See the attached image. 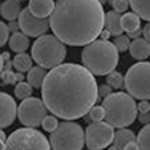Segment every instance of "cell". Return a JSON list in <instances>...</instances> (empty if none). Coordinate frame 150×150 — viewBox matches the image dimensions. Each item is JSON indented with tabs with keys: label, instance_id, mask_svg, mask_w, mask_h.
I'll use <instances>...</instances> for the list:
<instances>
[{
	"label": "cell",
	"instance_id": "1",
	"mask_svg": "<svg viewBox=\"0 0 150 150\" xmlns=\"http://www.w3.org/2000/svg\"><path fill=\"white\" fill-rule=\"evenodd\" d=\"M42 101L54 117L72 121L90 113L99 101V86L85 66L61 64L48 72L42 88Z\"/></svg>",
	"mask_w": 150,
	"mask_h": 150
},
{
	"label": "cell",
	"instance_id": "2",
	"mask_svg": "<svg viewBox=\"0 0 150 150\" xmlns=\"http://www.w3.org/2000/svg\"><path fill=\"white\" fill-rule=\"evenodd\" d=\"M50 24L62 43L88 46L105 29V11L98 0H58Z\"/></svg>",
	"mask_w": 150,
	"mask_h": 150
},
{
	"label": "cell",
	"instance_id": "3",
	"mask_svg": "<svg viewBox=\"0 0 150 150\" xmlns=\"http://www.w3.org/2000/svg\"><path fill=\"white\" fill-rule=\"evenodd\" d=\"M118 50L112 42L96 40L81 51V64L93 75H109L118 64Z\"/></svg>",
	"mask_w": 150,
	"mask_h": 150
},
{
	"label": "cell",
	"instance_id": "4",
	"mask_svg": "<svg viewBox=\"0 0 150 150\" xmlns=\"http://www.w3.org/2000/svg\"><path fill=\"white\" fill-rule=\"evenodd\" d=\"M102 107L105 110V123L113 128H126L137 118V104L128 93L118 91L104 99Z\"/></svg>",
	"mask_w": 150,
	"mask_h": 150
},
{
	"label": "cell",
	"instance_id": "5",
	"mask_svg": "<svg viewBox=\"0 0 150 150\" xmlns=\"http://www.w3.org/2000/svg\"><path fill=\"white\" fill-rule=\"evenodd\" d=\"M32 59L37 62V66L43 67L46 70H53L64 64L66 59V43L59 40L56 35H43L37 38L32 45Z\"/></svg>",
	"mask_w": 150,
	"mask_h": 150
},
{
	"label": "cell",
	"instance_id": "6",
	"mask_svg": "<svg viewBox=\"0 0 150 150\" xmlns=\"http://www.w3.org/2000/svg\"><path fill=\"white\" fill-rule=\"evenodd\" d=\"M53 150H81L86 145L83 128L75 121H62L59 128L50 136Z\"/></svg>",
	"mask_w": 150,
	"mask_h": 150
},
{
	"label": "cell",
	"instance_id": "7",
	"mask_svg": "<svg viewBox=\"0 0 150 150\" xmlns=\"http://www.w3.org/2000/svg\"><path fill=\"white\" fill-rule=\"evenodd\" d=\"M125 88L128 94L139 101L150 99V62H137L125 75Z\"/></svg>",
	"mask_w": 150,
	"mask_h": 150
},
{
	"label": "cell",
	"instance_id": "8",
	"mask_svg": "<svg viewBox=\"0 0 150 150\" xmlns=\"http://www.w3.org/2000/svg\"><path fill=\"white\" fill-rule=\"evenodd\" d=\"M5 150H53L43 133L34 128H19L8 136Z\"/></svg>",
	"mask_w": 150,
	"mask_h": 150
},
{
	"label": "cell",
	"instance_id": "9",
	"mask_svg": "<svg viewBox=\"0 0 150 150\" xmlns=\"http://www.w3.org/2000/svg\"><path fill=\"white\" fill-rule=\"evenodd\" d=\"M48 109L45 102L38 98H29L26 101H21L18 109V120L21 121L24 128H38L43 125V120L48 117Z\"/></svg>",
	"mask_w": 150,
	"mask_h": 150
},
{
	"label": "cell",
	"instance_id": "10",
	"mask_svg": "<svg viewBox=\"0 0 150 150\" xmlns=\"http://www.w3.org/2000/svg\"><path fill=\"white\" fill-rule=\"evenodd\" d=\"M115 133L113 126H110L105 121L101 123H90L85 131L86 136V147L90 150H104L113 144L115 139Z\"/></svg>",
	"mask_w": 150,
	"mask_h": 150
},
{
	"label": "cell",
	"instance_id": "11",
	"mask_svg": "<svg viewBox=\"0 0 150 150\" xmlns=\"http://www.w3.org/2000/svg\"><path fill=\"white\" fill-rule=\"evenodd\" d=\"M18 23H19V27H21L23 34H26L27 37H35V38H40L43 35H46V30L51 27L50 19H42V18L34 16L29 8L23 10Z\"/></svg>",
	"mask_w": 150,
	"mask_h": 150
},
{
	"label": "cell",
	"instance_id": "12",
	"mask_svg": "<svg viewBox=\"0 0 150 150\" xmlns=\"http://www.w3.org/2000/svg\"><path fill=\"white\" fill-rule=\"evenodd\" d=\"M18 109L19 107L16 105L15 99L10 94H6V93L0 94V115H2L0 117V125H2V128L13 125V121L18 117Z\"/></svg>",
	"mask_w": 150,
	"mask_h": 150
},
{
	"label": "cell",
	"instance_id": "13",
	"mask_svg": "<svg viewBox=\"0 0 150 150\" xmlns=\"http://www.w3.org/2000/svg\"><path fill=\"white\" fill-rule=\"evenodd\" d=\"M30 13L37 18L42 19H48L51 18L53 11L56 8V0H29V6Z\"/></svg>",
	"mask_w": 150,
	"mask_h": 150
},
{
	"label": "cell",
	"instance_id": "14",
	"mask_svg": "<svg viewBox=\"0 0 150 150\" xmlns=\"http://www.w3.org/2000/svg\"><path fill=\"white\" fill-rule=\"evenodd\" d=\"M23 6H21L19 0H5L0 6V13H2V18L6 19L8 23H13V21L19 19L21 13H23Z\"/></svg>",
	"mask_w": 150,
	"mask_h": 150
},
{
	"label": "cell",
	"instance_id": "15",
	"mask_svg": "<svg viewBox=\"0 0 150 150\" xmlns=\"http://www.w3.org/2000/svg\"><path fill=\"white\" fill-rule=\"evenodd\" d=\"M129 54L139 62H145V59L150 56V42H147L144 37L133 40L129 46Z\"/></svg>",
	"mask_w": 150,
	"mask_h": 150
},
{
	"label": "cell",
	"instance_id": "16",
	"mask_svg": "<svg viewBox=\"0 0 150 150\" xmlns=\"http://www.w3.org/2000/svg\"><path fill=\"white\" fill-rule=\"evenodd\" d=\"M136 141H137V136L134 134V131L121 128L115 133V139H113V144L110 147H113L115 150H125L131 142H136Z\"/></svg>",
	"mask_w": 150,
	"mask_h": 150
},
{
	"label": "cell",
	"instance_id": "17",
	"mask_svg": "<svg viewBox=\"0 0 150 150\" xmlns=\"http://www.w3.org/2000/svg\"><path fill=\"white\" fill-rule=\"evenodd\" d=\"M105 29L110 32V35L113 37H120L123 35V27H121V16L118 13H115L113 10L105 13Z\"/></svg>",
	"mask_w": 150,
	"mask_h": 150
},
{
	"label": "cell",
	"instance_id": "18",
	"mask_svg": "<svg viewBox=\"0 0 150 150\" xmlns=\"http://www.w3.org/2000/svg\"><path fill=\"white\" fill-rule=\"evenodd\" d=\"M48 77V72L46 69L40 66H35L30 69V72L27 74V83L30 85L32 88H43V83Z\"/></svg>",
	"mask_w": 150,
	"mask_h": 150
},
{
	"label": "cell",
	"instance_id": "19",
	"mask_svg": "<svg viewBox=\"0 0 150 150\" xmlns=\"http://www.w3.org/2000/svg\"><path fill=\"white\" fill-rule=\"evenodd\" d=\"M8 45H10V48H11V51L21 54V53H24L29 48V37H27L26 34H23V32L11 34V38H10Z\"/></svg>",
	"mask_w": 150,
	"mask_h": 150
},
{
	"label": "cell",
	"instance_id": "20",
	"mask_svg": "<svg viewBox=\"0 0 150 150\" xmlns=\"http://www.w3.org/2000/svg\"><path fill=\"white\" fill-rule=\"evenodd\" d=\"M121 27H123V30L126 34L139 30L141 29V18L136 15L134 11L125 13V15H121Z\"/></svg>",
	"mask_w": 150,
	"mask_h": 150
},
{
	"label": "cell",
	"instance_id": "21",
	"mask_svg": "<svg viewBox=\"0 0 150 150\" xmlns=\"http://www.w3.org/2000/svg\"><path fill=\"white\" fill-rule=\"evenodd\" d=\"M129 5L141 19L150 23V0H129Z\"/></svg>",
	"mask_w": 150,
	"mask_h": 150
},
{
	"label": "cell",
	"instance_id": "22",
	"mask_svg": "<svg viewBox=\"0 0 150 150\" xmlns=\"http://www.w3.org/2000/svg\"><path fill=\"white\" fill-rule=\"evenodd\" d=\"M32 61H34L32 56L26 54V53H21V54L15 56V59H13V67L16 69L18 74H24V72L29 74L30 69H32Z\"/></svg>",
	"mask_w": 150,
	"mask_h": 150
},
{
	"label": "cell",
	"instance_id": "23",
	"mask_svg": "<svg viewBox=\"0 0 150 150\" xmlns=\"http://www.w3.org/2000/svg\"><path fill=\"white\" fill-rule=\"evenodd\" d=\"M32 90H34V88H32L27 81L18 83L15 86V96L18 99H21V101H26V99L32 98Z\"/></svg>",
	"mask_w": 150,
	"mask_h": 150
},
{
	"label": "cell",
	"instance_id": "24",
	"mask_svg": "<svg viewBox=\"0 0 150 150\" xmlns=\"http://www.w3.org/2000/svg\"><path fill=\"white\" fill-rule=\"evenodd\" d=\"M137 144L141 150H150V125L144 126L137 134Z\"/></svg>",
	"mask_w": 150,
	"mask_h": 150
},
{
	"label": "cell",
	"instance_id": "25",
	"mask_svg": "<svg viewBox=\"0 0 150 150\" xmlns=\"http://www.w3.org/2000/svg\"><path fill=\"white\" fill-rule=\"evenodd\" d=\"M86 121L90 120L91 123H101V121H105V110L102 105H94L93 109L90 110L88 117H85Z\"/></svg>",
	"mask_w": 150,
	"mask_h": 150
},
{
	"label": "cell",
	"instance_id": "26",
	"mask_svg": "<svg viewBox=\"0 0 150 150\" xmlns=\"http://www.w3.org/2000/svg\"><path fill=\"white\" fill-rule=\"evenodd\" d=\"M105 80H107V85H109L110 88H113V90H120V88L125 86V77L120 72H117V70L107 75Z\"/></svg>",
	"mask_w": 150,
	"mask_h": 150
},
{
	"label": "cell",
	"instance_id": "27",
	"mask_svg": "<svg viewBox=\"0 0 150 150\" xmlns=\"http://www.w3.org/2000/svg\"><path fill=\"white\" fill-rule=\"evenodd\" d=\"M59 121H58V117H54V115H48L46 118L43 120V129L45 131H48V133H54L56 129L59 128Z\"/></svg>",
	"mask_w": 150,
	"mask_h": 150
},
{
	"label": "cell",
	"instance_id": "28",
	"mask_svg": "<svg viewBox=\"0 0 150 150\" xmlns=\"http://www.w3.org/2000/svg\"><path fill=\"white\" fill-rule=\"evenodd\" d=\"M113 45L118 51H129V46H131V38L128 35H120V37H115L113 40Z\"/></svg>",
	"mask_w": 150,
	"mask_h": 150
},
{
	"label": "cell",
	"instance_id": "29",
	"mask_svg": "<svg viewBox=\"0 0 150 150\" xmlns=\"http://www.w3.org/2000/svg\"><path fill=\"white\" fill-rule=\"evenodd\" d=\"M112 5V10L115 13H118V15H121V13H128V6L129 5V0H113V3H110Z\"/></svg>",
	"mask_w": 150,
	"mask_h": 150
},
{
	"label": "cell",
	"instance_id": "30",
	"mask_svg": "<svg viewBox=\"0 0 150 150\" xmlns=\"http://www.w3.org/2000/svg\"><path fill=\"white\" fill-rule=\"evenodd\" d=\"M10 34H11V30H10V27H8V24H5V23H0V45H6L10 42Z\"/></svg>",
	"mask_w": 150,
	"mask_h": 150
},
{
	"label": "cell",
	"instance_id": "31",
	"mask_svg": "<svg viewBox=\"0 0 150 150\" xmlns=\"http://www.w3.org/2000/svg\"><path fill=\"white\" fill-rule=\"evenodd\" d=\"M2 83H3V85H13V83L18 85V81H16V74L11 72V70H8V72H2Z\"/></svg>",
	"mask_w": 150,
	"mask_h": 150
},
{
	"label": "cell",
	"instance_id": "32",
	"mask_svg": "<svg viewBox=\"0 0 150 150\" xmlns=\"http://www.w3.org/2000/svg\"><path fill=\"white\" fill-rule=\"evenodd\" d=\"M11 67H13V62L10 59V54L8 53H2V72H8V70H11Z\"/></svg>",
	"mask_w": 150,
	"mask_h": 150
},
{
	"label": "cell",
	"instance_id": "33",
	"mask_svg": "<svg viewBox=\"0 0 150 150\" xmlns=\"http://www.w3.org/2000/svg\"><path fill=\"white\" fill-rule=\"evenodd\" d=\"M113 94V88H110L109 85H102V86H99V99H107L109 96Z\"/></svg>",
	"mask_w": 150,
	"mask_h": 150
},
{
	"label": "cell",
	"instance_id": "34",
	"mask_svg": "<svg viewBox=\"0 0 150 150\" xmlns=\"http://www.w3.org/2000/svg\"><path fill=\"white\" fill-rule=\"evenodd\" d=\"M139 113H150V102L149 101H141L137 104Z\"/></svg>",
	"mask_w": 150,
	"mask_h": 150
},
{
	"label": "cell",
	"instance_id": "35",
	"mask_svg": "<svg viewBox=\"0 0 150 150\" xmlns=\"http://www.w3.org/2000/svg\"><path fill=\"white\" fill-rule=\"evenodd\" d=\"M139 121L144 123V126L150 125V113H141V115H139Z\"/></svg>",
	"mask_w": 150,
	"mask_h": 150
},
{
	"label": "cell",
	"instance_id": "36",
	"mask_svg": "<svg viewBox=\"0 0 150 150\" xmlns=\"http://www.w3.org/2000/svg\"><path fill=\"white\" fill-rule=\"evenodd\" d=\"M144 38L147 42H150V23H147L145 27H144Z\"/></svg>",
	"mask_w": 150,
	"mask_h": 150
},
{
	"label": "cell",
	"instance_id": "37",
	"mask_svg": "<svg viewBox=\"0 0 150 150\" xmlns=\"http://www.w3.org/2000/svg\"><path fill=\"white\" fill-rule=\"evenodd\" d=\"M109 37H110V32L107 30V29H104L101 32V35H99V40H105V42H109Z\"/></svg>",
	"mask_w": 150,
	"mask_h": 150
},
{
	"label": "cell",
	"instance_id": "38",
	"mask_svg": "<svg viewBox=\"0 0 150 150\" xmlns=\"http://www.w3.org/2000/svg\"><path fill=\"white\" fill-rule=\"evenodd\" d=\"M125 150H141V149H139V144H137V141H136V142H131Z\"/></svg>",
	"mask_w": 150,
	"mask_h": 150
},
{
	"label": "cell",
	"instance_id": "39",
	"mask_svg": "<svg viewBox=\"0 0 150 150\" xmlns=\"http://www.w3.org/2000/svg\"><path fill=\"white\" fill-rule=\"evenodd\" d=\"M16 81L18 83H23L24 81V74H16Z\"/></svg>",
	"mask_w": 150,
	"mask_h": 150
},
{
	"label": "cell",
	"instance_id": "40",
	"mask_svg": "<svg viewBox=\"0 0 150 150\" xmlns=\"http://www.w3.org/2000/svg\"><path fill=\"white\" fill-rule=\"evenodd\" d=\"M98 2H99V3H101V5H102V6H104V5H105V3H109V0H98Z\"/></svg>",
	"mask_w": 150,
	"mask_h": 150
},
{
	"label": "cell",
	"instance_id": "41",
	"mask_svg": "<svg viewBox=\"0 0 150 150\" xmlns=\"http://www.w3.org/2000/svg\"><path fill=\"white\" fill-rule=\"evenodd\" d=\"M109 3H113V0H109Z\"/></svg>",
	"mask_w": 150,
	"mask_h": 150
},
{
	"label": "cell",
	"instance_id": "42",
	"mask_svg": "<svg viewBox=\"0 0 150 150\" xmlns=\"http://www.w3.org/2000/svg\"><path fill=\"white\" fill-rule=\"evenodd\" d=\"M19 2H21V0H19Z\"/></svg>",
	"mask_w": 150,
	"mask_h": 150
}]
</instances>
